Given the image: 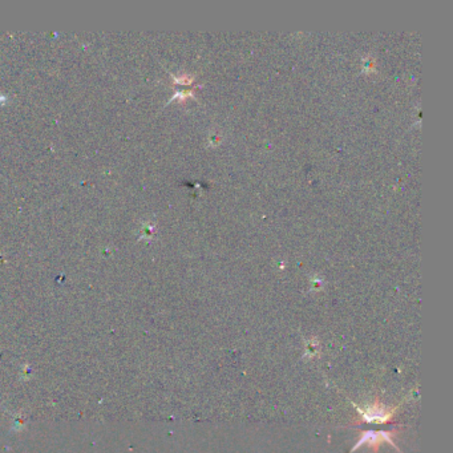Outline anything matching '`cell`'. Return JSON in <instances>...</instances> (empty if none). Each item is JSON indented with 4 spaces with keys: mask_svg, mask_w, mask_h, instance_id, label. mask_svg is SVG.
<instances>
[{
    "mask_svg": "<svg viewBox=\"0 0 453 453\" xmlns=\"http://www.w3.org/2000/svg\"><path fill=\"white\" fill-rule=\"evenodd\" d=\"M360 412H362L363 418H364L366 421H380V423H384V421H387L388 418H391V414H387L383 410L378 411V408H370L366 412L364 411H360Z\"/></svg>",
    "mask_w": 453,
    "mask_h": 453,
    "instance_id": "cell-2",
    "label": "cell"
},
{
    "mask_svg": "<svg viewBox=\"0 0 453 453\" xmlns=\"http://www.w3.org/2000/svg\"><path fill=\"white\" fill-rule=\"evenodd\" d=\"M380 440L388 441L391 443V435L385 433V432H374V431H366L363 432L362 439L357 441L356 445L353 447L352 451L357 449L359 447H362L364 444H374V443H380Z\"/></svg>",
    "mask_w": 453,
    "mask_h": 453,
    "instance_id": "cell-1",
    "label": "cell"
}]
</instances>
